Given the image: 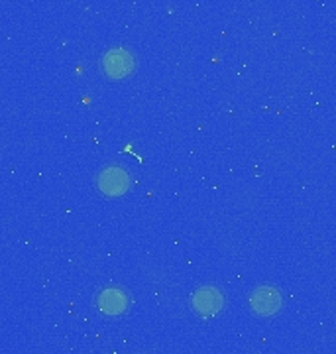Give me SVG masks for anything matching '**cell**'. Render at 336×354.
<instances>
[{"instance_id":"obj_1","label":"cell","mask_w":336,"mask_h":354,"mask_svg":"<svg viewBox=\"0 0 336 354\" xmlns=\"http://www.w3.org/2000/svg\"><path fill=\"white\" fill-rule=\"evenodd\" d=\"M100 67H102L104 75L109 79L122 81V79H128L136 71V59L124 48H114V50H109L102 55Z\"/></svg>"},{"instance_id":"obj_2","label":"cell","mask_w":336,"mask_h":354,"mask_svg":"<svg viewBox=\"0 0 336 354\" xmlns=\"http://www.w3.org/2000/svg\"><path fill=\"white\" fill-rule=\"evenodd\" d=\"M130 185H132V181H130L128 171L118 167V165L104 167V169H100V174L97 176V187L106 197H120L130 189Z\"/></svg>"},{"instance_id":"obj_3","label":"cell","mask_w":336,"mask_h":354,"mask_svg":"<svg viewBox=\"0 0 336 354\" xmlns=\"http://www.w3.org/2000/svg\"><path fill=\"white\" fill-rule=\"evenodd\" d=\"M250 307L260 317H274L283 307V297L274 286H261L250 293Z\"/></svg>"},{"instance_id":"obj_4","label":"cell","mask_w":336,"mask_h":354,"mask_svg":"<svg viewBox=\"0 0 336 354\" xmlns=\"http://www.w3.org/2000/svg\"><path fill=\"white\" fill-rule=\"evenodd\" d=\"M191 307L197 315L214 317L224 307L223 291L216 290L214 286H203L191 295Z\"/></svg>"},{"instance_id":"obj_5","label":"cell","mask_w":336,"mask_h":354,"mask_svg":"<svg viewBox=\"0 0 336 354\" xmlns=\"http://www.w3.org/2000/svg\"><path fill=\"white\" fill-rule=\"evenodd\" d=\"M97 305L104 315L118 317L130 307V297L124 290L120 288H104L97 297Z\"/></svg>"}]
</instances>
